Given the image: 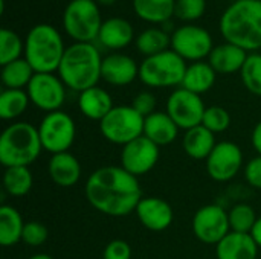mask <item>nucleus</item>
Returning <instances> with one entry per match:
<instances>
[{"label": "nucleus", "instance_id": "nucleus-21", "mask_svg": "<svg viewBox=\"0 0 261 259\" xmlns=\"http://www.w3.org/2000/svg\"><path fill=\"white\" fill-rule=\"evenodd\" d=\"M246 58H248L246 50H243L236 44L223 43L213 49V52L208 56V63L216 70V73L229 75V73L240 72L242 67L245 66Z\"/></svg>", "mask_w": 261, "mask_h": 259}, {"label": "nucleus", "instance_id": "nucleus-30", "mask_svg": "<svg viewBox=\"0 0 261 259\" xmlns=\"http://www.w3.org/2000/svg\"><path fill=\"white\" fill-rule=\"evenodd\" d=\"M34 185L29 166H11L3 174V188L11 197H24Z\"/></svg>", "mask_w": 261, "mask_h": 259}, {"label": "nucleus", "instance_id": "nucleus-38", "mask_svg": "<svg viewBox=\"0 0 261 259\" xmlns=\"http://www.w3.org/2000/svg\"><path fill=\"white\" fill-rule=\"evenodd\" d=\"M156 104H158L156 96L150 92H141L132 101V107L144 118H147L156 111Z\"/></svg>", "mask_w": 261, "mask_h": 259}, {"label": "nucleus", "instance_id": "nucleus-32", "mask_svg": "<svg viewBox=\"0 0 261 259\" xmlns=\"http://www.w3.org/2000/svg\"><path fill=\"white\" fill-rule=\"evenodd\" d=\"M24 52V44L17 32L8 27L0 29V64H9L21 58Z\"/></svg>", "mask_w": 261, "mask_h": 259}, {"label": "nucleus", "instance_id": "nucleus-6", "mask_svg": "<svg viewBox=\"0 0 261 259\" xmlns=\"http://www.w3.org/2000/svg\"><path fill=\"white\" fill-rule=\"evenodd\" d=\"M187 63L173 49L144 58L139 64V79L147 87L167 89L182 85Z\"/></svg>", "mask_w": 261, "mask_h": 259}, {"label": "nucleus", "instance_id": "nucleus-41", "mask_svg": "<svg viewBox=\"0 0 261 259\" xmlns=\"http://www.w3.org/2000/svg\"><path fill=\"white\" fill-rule=\"evenodd\" d=\"M251 142H252L254 150L258 153V156H261V121L255 125V128H254V131H252Z\"/></svg>", "mask_w": 261, "mask_h": 259}, {"label": "nucleus", "instance_id": "nucleus-15", "mask_svg": "<svg viewBox=\"0 0 261 259\" xmlns=\"http://www.w3.org/2000/svg\"><path fill=\"white\" fill-rule=\"evenodd\" d=\"M159 147L145 136H141L122 147L121 166L135 177L150 172L159 160Z\"/></svg>", "mask_w": 261, "mask_h": 259}, {"label": "nucleus", "instance_id": "nucleus-5", "mask_svg": "<svg viewBox=\"0 0 261 259\" xmlns=\"http://www.w3.org/2000/svg\"><path fill=\"white\" fill-rule=\"evenodd\" d=\"M43 151L38 128L29 122L8 125L0 136V163L5 168L29 166Z\"/></svg>", "mask_w": 261, "mask_h": 259}, {"label": "nucleus", "instance_id": "nucleus-14", "mask_svg": "<svg viewBox=\"0 0 261 259\" xmlns=\"http://www.w3.org/2000/svg\"><path fill=\"white\" fill-rule=\"evenodd\" d=\"M243 166L242 148L234 143L223 140L214 147L206 159V171L210 177L216 182L232 180Z\"/></svg>", "mask_w": 261, "mask_h": 259}, {"label": "nucleus", "instance_id": "nucleus-43", "mask_svg": "<svg viewBox=\"0 0 261 259\" xmlns=\"http://www.w3.org/2000/svg\"><path fill=\"white\" fill-rule=\"evenodd\" d=\"M28 259H54L52 256H49V255H46V253H37V255H32L31 258Z\"/></svg>", "mask_w": 261, "mask_h": 259}, {"label": "nucleus", "instance_id": "nucleus-2", "mask_svg": "<svg viewBox=\"0 0 261 259\" xmlns=\"http://www.w3.org/2000/svg\"><path fill=\"white\" fill-rule=\"evenodd\" d=\"M219 26L226 43L254 53L261 49V0H236L225 9Z\"/></svg>", "mask_w": 261, "mask_h": 259}, {"label": "nucleus", "instance_id": "nucleus-31", "mask_svg": "<svg viewBox=\"0 0 261 259\" xmlns=\"http://www.w3.org/2000/svg\"><path fill=\"white\" fill-rule=\"evenodd\" d=\"M31 99L26 90L5 89L0 93V118L3 121H12L21 116L29 105Z\"/></svg>", "mask_w": 261, "mask_h": 259}, {"label": "nucleus", "instance_id": "nucleus-18", "mask_svg": "<svg viewBox=\"0 0 261 259\" xmlns=\"http://www.w3.org/2000/svg\"><path fill=\"white\" fill-rule=\"evenodd\" d=\"M135 38L133 26L122 17H110L102 21L98 34V41L110 50H121L127 47Z\"/></svg>", "mask_w": 261, "mask_h": 259}, {"label": "nucleus", "instance_id": "nucleus-35", "mask_svg": "<svg viewBox=\"0 0 261 259\" xmlns=\"http://www.w3.org/2000/svg\"><path fill=\"white\" fill-rule=\"evenodd\" d=\"M202 125L205 128H208L211 133H214V134L216 133H223L231 125V114L223 107H219V105L208 107L205 110Z\"/></svg>", "mask_w": 261, "mask_h": 259}, {"label": "nucleus", "instance_id": "nucleus-34", "mask_svg": "<svg viewBox=\"0 0 261 259\" xmlns=\"http://www.w3.org/2000/svg\"><path fill=\"white\" fill-rule=\"evenodd\" d=\"M240 76L251 93L261 96V53L254 52L248 55L245 66L240 70Z\"/></svg>", "mask_w": 261, "mask_h": 259}, {"label": "nucleus", "instance_id": "nucleus-20", "mask_svg": "<svg viewBox=\"0 0 261 259\" xmlns=\"http://www.w3.org/2000/svg\"><path fill=\"white\" fill-rule=\"evenodd\" d=\"M47 172L55 185L61 188H70L81 179V165L78 159L69 151L58 153L52 154L47 165Z\"/></svg>", "mask_w": 261, "mask_h": 259}, {"label": "nucleus", "instance_id": "nucleus-10", "mask_svg": "<svg viewBox=\"0 0 261 259\" xmlns=\"http://www.w3.org/2000/svg\"><path fill=\"white\" fill-rule=\"evenodd\" d=\"M171 49L185 61H203L214 49L213 37L205 27L187 23L173 32Z\"/></svg>", "mask_w": 261, "mask_h": 259}, {"label": "nucleus", "instance_id": "nucleus-36", "mask_svg": "<svg viewBox=\"0 0 261 259\" xmlns=\"http://www.w3.org/2000/svg\"><path fill=\"white\" fill-rule=\"evenodd\" d=\"M206 11V0H176L174 17L191 23L199 20Z\"/></svg>", "mask_w": 261, "mask_h": 259}, {"label": "nucleus", "instance_id": "nucleus-25", "mask_svg": "<svg viewBox=\"0 0 261 259\" xmlns=\"http://www.w3.org/2000/svg\"><path fill=\"white\" fill-rule=\"evenodd\" d=\"M176 0H133L135 14L151 24H165L174 15Z\"/></svg>", "mask_w": 261, "mask_h": 259}, {"label": "nucleus", "instance_id": "nucleus-1", "mask_svg": "<svg viewBox=\"0 0 261 259\" xmlns=\"http://www.w3.org/2000/svg\"><path fill=\"white\" fill-rule=\"evenodd\" d=\"M84 191L89 203L110 217H125L135 212L142 198L138 177L122 166H102L93 171Z\"/></svg>", "mask_w": 261, "mask_h": 259}, {"label": "nucleus", "instance_id": "nucleus-29", "mask_svg": "<svg viewBox=\"0 0 261 259\" xmlns=\"http://www.w3.org/2000/svg\"><path fill=\"white\" fill-rule=\"evenodd\" d=\"M168 46H171V37L162 27H148L136 38V47L145 58L168 50Z\"/></svg>", "mask_w": 261, "mask_h": 259}, {"label": "nucleus", "instance_id": "nucleus-7", "mask_svg": "<svg viewBox=\"0 0 261 259\" xmlns=\"http://www.w3.org/2000/svg\"><path fill=\"white\" fill-rule=\"evenodd\" d=\"M102 21L95 0H70L63 12L64 32L75 43H92L98 40Z\"/></svg>", "mask_w": 261, "mask_h": 259}, {"label": "nucleus", "instance_id": "nucleus-8", "mask_svg": "<svg viewBox=\"0 0 261 259\" xmlns=\"http://www.w3.org/2000/svg\"><path fill=\"white\" fill-rule=\"evenodd\" d=\"M144 121L132 105H118L99 122V130L106 140L124 147L144 136Z\"/></svg>", "mask_w": 261, "mask_h": 259}, {"label": "nucleus", "instance_id": "nucleus-23", "mask_svg": "<svg viewBox=\"0 0 261 259\" xmlns=\"http://www.w3.org/2000/svg\"><path fill=\"white\" fill-rule=\"evenodd\" d=\"M179 127L167 111H154L144 121V136L158 147L168 145L176 140Z\"/></svg>", "mask_w": 261, "mask_h": 259}, {"label": "nucleus", "instance_id": "nucleus-33", "mask_svg": "<svg viewBox=\"0 0 261 259\" xmlns=\"http://www.w3.org/2000/svg\"><path fill=\"white\" fill-rule=\"evenodd\" d=\"M229 217V226L231 232H239V234H251L257 223V214L252 206L239 203L232 206V209L228 212Z\"/></svg>", "mask_w": 261, "mask_h": 259}, {"label": "nucleus", "instance_id": "nucleus-40", "mask_svg": "<svg viewBox=\"0 0 261 259\" xmlns=\"http://www.w3.org/2000/svg\"><path fill=\"white\" fill-rule=\"evenodd\" d=\"M245 177L252 188L261 189V156H257L248 162V165L245 166Z\"/></svg>", "mask_w": 261, "mask_h": 259}, {"label": "nucleus", "instance_id": "nucleus-9", "mask_svg": "<svg viewBox=\"0 0 261 259\" xmlns=\"http://www.w3.org/2000/svg\"><path fill=\"white\" fill-rule=\"evenodd\" d=\"M75 122L73 119L58 110L52 113H46L38 125V134L43 145V150L50 154L67 153L75 140Z\"/></svg>", "mask_w": 261, "mask_h": 259}, {"label": "nucleus", "instance_id": "nucleus-22", "mask_svg": "<svg viewBox=\"0 0 261 259\" xmlns=\"http://www.w3.org/2000/svg\"><path fill=\"white\" fill-rule=\"evenodd\" d=\"M113 99L110 93L98 85L87 89L78 96V108L83 116L90 121H102L113 108Z\"/></svg>", "mask_w": 261, "mask_h": 259}, {"label": "nucleus", "instance_id": "nucleus-39", "mask_svg": "<svg viewBox=\"0 0 261 259\" xmlns=\"http://www.w3.org/2000/svg\"><path fill=\"white\" fill-rule=\"evenodd\" d=\"M102 259H132V247L127 241L113 240L106 246Z\"/></svg>", "mask_w": 261, "mask_h": 259}, {"label": "nucleus", "instance_id": "nucleus-24", "mask_svg": "<svg viewBox=\"0 0 261 259\" xmlns=\"http://www.w3.org/2000/svg\"><path fill=\"white\" fill-rule=\"evenodd\" d=\"M182 145L188 157L194 160H206L217 143L214 133H211L203 125H197L185 131Z\"/></svg>", "mask_w": 261, "mask_h": 259}, {"label": "nucleus", "instance_id": "nucleus-28", "mask_svg": "<svg viewBox=\"0 0 261 259\" xmlns=\"http://www.w3.org/2000/svg\"><path fill=\"white\" fill-rule=\"evenodd\" d=\"M34 75H35V70L26 61V58H20L9 64L2 66L0 78H2L5 89L23 90V89H28Z\"/></svg>", "mask_w": 261, "mask_h": 259}, {"label": "nucleus", "instance_id": "nucleus-27", "mask_svg": "<svg viewBox=\"0 0 261 259\" xmlns=\"http://www.w3.org/2000/svg\"><path fill=\"white\" fill-rule=\"evenodd\" d=\"M24 224L26 223H23V218L15 208L3 205L0 208V244L3 247H11L21 241Z\"/></svg>", "mask_w": 261, "mask_h": 259}, {"label": "nucleus", "instance_id": "nucleus-19", "mask_svg": "<svg viewBox=\"0 0 261 259\" xmlns=\"http://www.w3.org/2000/svg\"><path fill=\"white\" fill-rule=\"evenodd\" d=\"M258 246L251 234L229 232L217 246V259H257Z\"/></svg>", "mask_w": 261, "mask_h": 259}, {"label": "nucleus", "instance_id": "nucleus-11", "mask_svg": "<svg viewBox=\"0 0 261 259\" xmlns=\"http://www.w3.org/2000/svg\"><path fill=\"white\" fill-rule=\"evenodd\" d=\"M205 110L206 107L200 95H196L180 87L168 96L165 111L176 122L179 130L187 131L197 125H202Z\"/></svg>", "mask_w": 261, "mask_h": 259}, {"label": "nucleus", "instance_id": "nucleus-26", "mask_svg": "<svg viewBox=\"0 0 261 259\" xmlns=\"http://www.w3.org/2000/svg\"><path fill=\"white\" fill-rule=\"evenodd\" d=\"M216 76H217V73L211 67L210 63H206V61L191 63L187 67V72H185L180 87L185 90H190L196 95H202L213 89V85L216 82Z\"/></svg>", "mask_w": 261, "mask_h": 259}, {"label": "nucleus", "instance_id": "nucleus-44", "mask_svg": "<svg viewBox=\"0 0 261 259\" xmlns=\"http://www.w3.org/2000/svg\"><path fill=\"white\" fill-rule=\"evenodd\" d=\"M98 5H102V6H110V5H113L116 0H95Z\"/></svg>", "mask_w": 261, "mask_h": 259}, {"label": "nucleus", "instance_id": "nucleus-42", "mask_svg": "<svg viewBox=\"0 0 261 259\" xmlns=\"http://www.w3.org/2000/svg\"><path fill=\"white\" fill-rule=\"evenodd\" d=\"M251 237L254 238V241L257 243V246L261 247V217L257 220V223H255L254 229L251 231Z\"/></svg>", "mask_w": 261, "mask_h": 259}, {"label": "nucleus", "instance_id": "nucleus-3", "mask_svg": "<svg viewBox=\"0 0 261 259\" xmlns=\"http://www.w3.org/2000/svg\"><path fill=\"white\" fill-rule=\"evenodd\" d=\"M102 58L92 43H73L66 47L58 67V76L66 87L78 93L98 85Z\"/></svg>", "mask_w": 261, "mask_h": 259}, {"label": "nucleus", "instance_id": "nucleus-13", "mask_svg": "<svg viewBox=\"0 0 261 259\" xmlns=\"http://www.w3.org/2000/svg\"><path fill=\"white\" fill-rule=\"evenodd\" d=\"M26 92L31 102L47 113L58 111L66 99V85L54 73H35Z\"/></svg>", "mask_w": 261, "mask_h": 259}, {"label": "nucleus", "instance_id": "nucleus-4", "mask_svg": "<svg viewBox=\"0 0 261 259\" xmlns=\"http://www.w3.org/2000/svg\"><path fill=\"white\" fill-rule=\"evenodd\" d=\"M64 52L63 37L52 24H35L26 35L24 58L35 73H54L58 70Z\"/></svg>", "mask_w": 261, "mask_h": 259}, {"label": "nucleus", "instance_id": "nucleus-37", "mask_svg": "<svg viewBox=\"0 0 261 259\" xmlns=\"http://www.w3.org/2000/svg\"><path fill=\"white\" fill-rule=\"evenodd\" d=\"M49 238V231L40 221H28L23 229L21 241L31 247H38L44 244Z\"/></svg>", "mask_w": 261, "mask_h": 259}, {"label": "nucleus", "instance_id": "nucleus-16", "mask_svg": "<svg viewBox=\"0 0 261 259\" xmlns=\"http://www.w3.org/2000/svg\"><path fill=\"white\" fill-rule=\"evenodd\" d=\"M135 212L141 224L153 232H162L168 229L174 218L170 203L159 197H142Z\"/></svg>", "mask_w": 261, "mask_h": 259}, {"label": "nucleus", "instance_id": "nucleus-17", "mask_svg": "<svg viewBox=\"0 0 261 259\" xmlns=\"http://www.w3.org/2000/svg\"><path fill=\"white\" fill-rule=\"evenodd\" d=\"M139 78V66L136 61L124 53L115 52L102 58L101 79L115 87H124Z\"/></svg>", "mask_w": 261, "mask_h": 259}, {"label": "nucleus", "instance_id": "nucleus-12", "mask_svg": "<svg viewBox=\"0 0 261 259\" xmlns=\"http://www.w3.org/2000/svg\"><path fill=\"white\" fill-rule=\"evenodd\" d=\"M193 232L199 241L217 246L231 232L228 212L219 205L200 208L193 217Z\"/></svg>", "mask_w": 261, "mask_h": 259}]
</instances>
